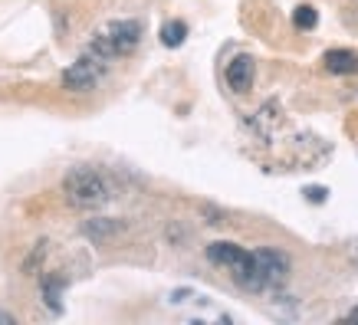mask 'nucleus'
I'll return each instance as SVG.
<instances>
[{"label":"nucleus","mask_w":358,"mask_h":325,"mask_svg":"<svg viewBox=\"0 0 358 325\" xmlns=\"http://www.w3.org/2000/svg\"><path fill=\"white\" fill-rule=\"evenodd\" d=\"M63 194H66V201L73 207H79V210H96V207H102L112 197V187H109V181L99 171H92V168H73L63 181Z\"/></svg>","instance_id":"obj_1"},{"label":"nucleus","mask_w":358,"mask_h":325,"mask_svg":"<svg viewBox=\"0 0 358 325\" xmlns=\"http://www.w3.org/2000/svg\"><path fill=\"white\" fill-rule=\"evenodd\" d=\"M138 36H141V23L138 20H115V23H109L102 33L92 36L89 53H96L99 59L112 63L115 56L131 53V50L138 46Z\"/></svg>","instance_id":"obj_2"},{"label":"nucleus","mask_w":358,"mask_h":325,"mask_svg":"<svg viewBox=\"0 0 358 325\" xmlns=\"http://www.w3.org/2000/svg\"><path fill=\"white\" fill-rule=\"evenodd\" d=\"M289 276V257L280 250H257L253 253V289L250 293H260V289H276L282 286Z\"/></svg>","instance_id":"obj_3"},{"label":"nucleus","mask_w":358,"mask_h":325,"mask_svg":"<svg viewBox=\"0 0 358 325\" xmlns=\"http://www.w3.org/2000/svg\"><path fill=\"white\" fill-rule=\"evenodd\" d=\"M207 257H210V263H217V266H227L243 289H253V253L240 250L237 243H210Z\"/></svg>","instance_id":"obj_4"},{"label":"nucleus","mask_w":358,"mask_h":325,"mask_svg":"<svg viewBox=\"0 0 358 325\" xmlns=\"http://www.w3.org/2000/svg\"><path fill=\"white\" fill-rule=\"evenodd\" d=\"M106 59H99L96 53H83L76 59V63L69 66L63 73V82H66V89H73V92H86V89H92L102 79V73H106Z\"/></svg>","instance_id":"obj_5"},{"label":"nucleus","mask_w":358,"mask_h":325,"mask_svg":"<svg viewBox=\"0 0 358 325\" xmlns=\"http://www.w3.org/2000/svg\"><path fill=\"white\" fill-rule=\"evenodd\" d=\"M227 82L234 92H247V89L253 86V59H250V56H237V59L227 66Z\"/></svg>","instance_id":"obj_6"},{"label":"nucleus","mask_w":358,"mask_h":325,"mask_svg":"<svg viewBox=\"0 0 358 325\" xmlns=\"http://www.w3.org/2000/svg\"><path fill=\"white\" fill-rule=\"evenodd\" d=\"M326 66H329V73H338V76L355 73L358 69V53H352V50H329Z\"/></svg>","instance_id":"obj_7"},{"label":"nucleus","mask_w":358,"mask_h":325,"mask_svg":"<svg viewBox=\"0 0 358 325\" xmlns=\"http://www.w3.org/2000/svg\"><path fill=\"white\" fill-rule=\"evenodd\" d=\"M187 36V23L185 20H171L162 27V43L164 46H181Z\"/></svg>","instance_id":"obj_8"},{"label":"nucleus","mask_w":358,"mask_h":325,"mask_svg":"<svg viewBox=\"0 0 358 325\" xmlns=\"http://www.w3.org/2000/svg\"><path fill=\"white\" fill-rule=\"evenodd\" d=\"M293 23H296V27H303V30H313L315 23H319V13H315L313 3H303V7H296Z\"/></svg>","instance_id":"obj_9"},{"label":"nucleus","mask_w":358,"mask_h":325,"mask_svg":"<svg viewBox=\"0 0 358 325\" xmlns=\"http://www.w3.org/2000/svg\"><path fill=\"white\" fill-rule=\"evenodd\" d=\"M43 293H46V305H50L53 312H59V282H56V280H46Z\"/></svg>","instance_id":"obj_10"},{"label":"nucleus","mask_w":358,"mask_h":325,"mask_svg":"<svg viewBox=\"0 0 358 325\" xmlns=\"http://www.w3.org/2000/svg\"><path fill=\"white\" fill-rule=\"evenodd\" d=\"M326 187H309V191H306V197H309V201H313V204H319V201H326Z\"/></svg>","instance_id":"obj_11"}]
</instances>
